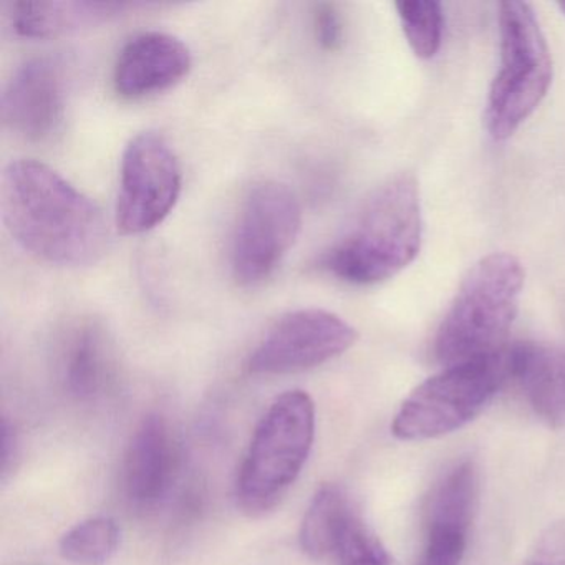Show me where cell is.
<instances>
[{"label": "cell", "mask_w": 565, "mask_h": 565, "mask_svg": "<svg viewBox=\"0 0 565 565\" xmlns=\"http://www.w3.org/2000/svg\"><path fill=\"white\" fill-rule=\"evenodd\" d=\"M0 210L12 239L52 266H92L110 244L102 207L41 161L15 160L6 167Z\"/></svg>", "instance_id": "6da1fadb"}, {"label": "cell", "mask_w": 565, "mask_h": 565, "mask_svg": "<svg viewBox=\"0 0 565 565\" xmlns=\"http://www.w3.org/2000/svg\"><path fill=\"white\" fill-rule=\"evenodd\" d=\"M422 201L413 174L390 178L363 203L350 226L322 256V267L353 286L392 279L418 256Z\"/></svg>", "instance_id": "7a4b0ae2"}, {"label": "cell", "mask_w": 565, "mask_h": 565, "mask_svg": "<svg viewBox=\"0 0 565 565\" xmlns=\"http://www.w3.org/2000/svg\"><path fill=\"white\" fill-rule=\"evenodd\" d=\"M522 286L524 269L512 254L494 253L475 264L436 332V360L446 369L504 349Z\"/></svg>", "instance_id": "3957f363"}, {"label": "cell", "mask_w": 565, "mask_h": 565, "mask_svg": "<svg viewBox=\"0 0 565 565\" xmlns=\"http://www.w3.org/2000/svg\"><path fill=\"white\" fill-rule=\"evenodd\" d=\"M316 436V405L306 392L277 396L260 419L236 481L237 504L249 515L273 511L302 471Z\"/></svg>", "instance_id": "277c9868"}, {"label": "cell", "mask_w": 565, "mask_h": 565, "mask_svg": "<svg viewBox=\"0 0 565 565\" xmlns=\"http://www.w3.org/2000/svg\"><path fill=\"white\" fill-rule=\"evenodd\" d=\"M509 382L508 349L446 366L402 403L392 433L402 441H426L458 431L478 418Z\"/></svg>", "instance_id": "5b68a950"}, {"label": "cell", "mask_w": 565, "mask_h": 565, "mask_svg": "<svg viewBox=\"0 0 565 565\" xmlns=\"http://www.w3.org/2000/svg\"><path fill=\"white\" fill-rule=\"evenodd\" d=\"M501 68L491 84L484 121L495 141L508 140L537 110L552 84V58L531 6H499Z\"/></svg>", "instance_id": "8992f818"}, {"label": "cell", "mask_w": 565, "mask_h": 565, "mask_svg": "<svg viewBox=\"0 0 565 565\" xmlns=\"http://www.w3.org/2000/svg\"><path fill=\"white\" fill-rule=\"evenodd\" d=\"M302 231V206L287 184L263 180L247 191L231 241V270L241 286H259L286 259Z\"/></svg>", "instance_id": "52a82bcc"}, {"label": "cell", "mask_w": 565, "mask_h": 565, "mask_svg": "<svg viewBox=\"0 0 565 565\" xmlns=\"http://www.w3.org/2000/svg\"><path fill=\"white\" fill-rule=\"evenodd\" d=\"M183 173L177 153L157 131L131 138L121 154L115 221L124 234L160 226L180 201Z\"/></svg>", "instance_id": "ba28073f"}, {"label": "cell", "mask_w": 565, "mask_h": 565, "mask_svg": "<svg viewBox=\"0 0 565 565\" xmlns=\"http://www.w3.org/2000/svg\"><path fill=\"white\" fill-rule=\"evenodd\" d=\"M356 339V330L337 313L292 310L267 330L247 365L254 375L303 372L342 355L355 345Z\"/></svg>", "instance_id": "9c48e42d"}, {"label": "cell", "mask_w": 565, "mask_h": 565, "mask_svg": "<svg viewBox=\"0 0 565 565\" xmlns=\"http://www.w3.org/2000/svg\"><path fill=\"white\" fill-rule=\"evenodd\" d=\"M2 120L28 141L51 138L64 120V84L57 65L31 58L15 68L2 94Z\"/></svg>", "instance_id": "30bf717a"}, {"label": "cell", "mask_w": 565, "mask_h": 565, "mask_svg": "<svg viewBox=\"0 0 565 565\" xmlns=\"http://www.w3.org/2000/svg\"><path fill=\"white\" fill-rule=\"evenodd\" d=\"M193 67L190 49L177 35L141 32L127 42L114 68V87L128 100L151 97L183 82Z\"/></svg>", "instance_id": "8fae6325"}, {"label": "cell", "mask_w": 565, "mask_h": 565, "mask_svg": "<svg viewBox=\"0 0 565 565\" xmlns=\"http://www.w3.org/2000/svg\"><path fill=\"white\" fill-rule=\"evenodd\" d=\"M177 465V446L167 422L147 416L125 452L121 481L128 501L138 508L158 504L170 491Z\"/></svg>", "instance_id": "7c38bea8"}, {"label": "cell", "mask_w": 565, "mask_h": 565, "mask_svg": "<svg viewBox=\"0 0 565 565\" xmlns=\"http://www.w3.org/2000/svg\"><path fill=\"white\" fill-rule=\"evenodd\" d=\"M509 380L548 428L565 426V349L541 342L509 347Z\"/></svg>", "instance_id": "4fadbf2b"}, {"label": "cell", "mask_w": 565, "mask_h": 565, "mask_svg": "<svg viewBox=\"0 0 565 565\" xmlns=\"http://www.w3.org/2000/svg\"><path fill=\"white\" fill-rule=\"evenodd\" d=\"M120 2L21 0L11 4L9 22L22 39H55L104 24L127 9Z\"/></svg>", "instance_id": "5bb4252c"}, {"label": "cell", "mask_w": 565, "mask_h": 565, "mask_svg": "<svg viewBox=\"0 0 565 565\" xmlns=\"http://www.w3.org/2000/svg\"><path fill=\"white\" fill-rule=\"evenodd\" d=\"M114 370V350L98 322H82L72 330L62 353V373L68 392L81 399L100 395Z\"/></svg>", "instance_id": "9a60e30c"}, {"label": "cell", "mask_w": 565, "mask_h": 565, "mask_svg": "<svg viewBox=\"0 0 565 565\" xmlns=\"http://www.w3.org/2000/svg\"><path fill=\"white\" fill-rule=\"evenodd\" d=\"M481 476L471 459L456 465L435 488L431 489L425 508L426 529L469 534L478 512Z\"/></svg>", "instance_id": "2e32d148"}, {"label": "cell", "mask_w": 565, "mask_h": 565, "mask_svg": "<svg viewBox=\"0 0 565 565\" xmlns=\"http://www.w3.org/2000/svg\"><path fill=\"white\" fill-rule=\"evenodd\" d=\"M327 561L335 565H393L388 551L366 524L356 504L337 529Z\"/></svg>", "instance_id": "e0dca14e"}, {"label": "cell", "mask_w": 565, "mask_h": 565, "mask_svg": "<svg viewBox=\"0 0 565 565\" xmlns=\"http://www.w3.org/2000/svg\"><path fill=\"white\" fill-rule=\"evenodd\" d=\"M120 544V529L110 518H92L65 532L62 557L77 565H105Z\"/></svg>", "instance_id": "ac0fdd59"}, {"label": "cell", "mask_w": 565, "mask_h": 565, "mask_svg": "<svg viewBox=\"0 0 565 565\" xmlns=\"http://www.w3.org/2000/svg\"><path fill=\"white\" fill-rule=\"evenodd\" d=\"M399 22L409 47L416 57H435L441 47L445 15L439 2L435 0H403L396 2Z\"/></svg>", "instance_id": "d6986e66"}, {"label": "cell", "mask_w": 565, "mask_h": 565, "mask_svg": "<svg viewBox=\"0 0 565 565\" xmlns=\"http://www.w3.org/2000/svg\"><path fill=\"white\" fill-rule=\"evenodd\" d=\"M425 548L416 565H459L465 557L468 534L446 531V529H426Z\"/></svg>", "instance_id": "ffe728a7"}, {"label": "cell", "mask_w": 565, "mask_h": 565, "mask_svg": "<svg viewBox=\"0 0 565 565\" xmlns=\"http://www.w3.org/2000/svg\"><path fill=\"white\" fill-rule=\"evenodd\" d=\"M522 565H565V519L552 522L539 534Z\"/></svg>", "instance_id": "44dd1931"}, {"label": "cell", "mask_w": 565, "mask_h": 565, "mask_svg": "<svg viewBox=\"0 0 565 565\" xmlns=\"http://www.w3.org/2000/svg\"><path fill=\"white\" fill-rule=\"evenodd\" d=\"M313 35L323 51H339L343 42V21L337 6L317 4L313 9Z\"/></svg>", "instance_id": "7402d4cb"}, {"label": "cell", "mask_w": 565, "mask_h": 565, "mask_svg": "<svg viewBox=\"0 0 565 565\" xmlns=\"http://www.w3.org/2000/svg\"><path fill=\"white\" fill-rule=\"evenodd\" d=\"M14 456L15 435L9 423L4 419V425H2V471L8 472L9 462L14 459Z\"/></svg>", "instance_id": "603a6c76"}, {"label": "cell", "mask_w": 565, "mask_h": 565, "mask_svg": "<svg viewBox=\"0 0 565 565\" xmlns=\"http://www.w3.org/2000/svg\"><path fill=\"white\" fill-rule=\"evenodd\" d=\"M557 8L561 9L562 14L565 15V2H558Z\"/></svg>", "instance_id": "cb8c5ba5"}]
</instances>
